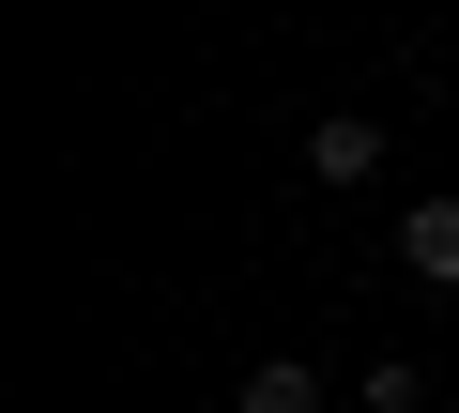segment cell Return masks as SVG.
<instances>
[{"label":"cell","instance_id":"4","mask_svg":"<svg viewBox=\"0 0 459 413\" xmlns=\"http://www.w3.org/2000/svg\"><path fill=\"white\" fill-rule=\"evenodd\" d=\"M352 398H368V413H429V367H413V352H383V367H368Z\"/></svg>","mask_w":459,"mask_h":413},{"label":"cell","instance_id":"2","mask_svg":"<svg viewBox=\"0 0 459 413\" xmlns=\"http://www.w3.org/2000/svg\"><path fill=\"white\" fill-rule=\"evenodd\" d=\"M398 276L459 291V199H413V215H398Z\"/></svg>","mask_w":459,"mask_h":413},{"label":"cell","instance_id":"3","mask_svg":"<svg viewBox=\"0 0 459 413\" xmlns=\"http://www.w3.org/2000/svg\"><path fill=\"white\" fill-rule=\"evenodd\" d=\"M230 413H322V367L307 352H261L246 383H230Z\"/></svg>","mask_w":459,"mask_h":413},{"label":"cell","instance_id":"1","mask_svg":"<svg viewBox=\"0 0 459 413\" xmlns=\"http://www.w3.org/2000/svg\"><path fill=\"white\" fill-rule=\"evenodd\" d=\"M307 184H383V123L368 108H322L307 123Z\"/></svg>","mask_w":459,"mask_h":413}]
</instances>
